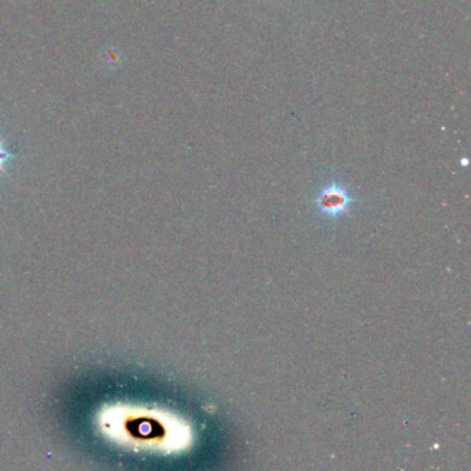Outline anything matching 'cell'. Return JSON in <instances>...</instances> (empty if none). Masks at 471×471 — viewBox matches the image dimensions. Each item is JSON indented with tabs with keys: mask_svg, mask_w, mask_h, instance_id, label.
<instances>
[{
	"mask_svg": "<svg viewBox=\"0 0 471 471\" xmlns=\"http://www.w3.org/2000/svg\"><path fill=\"white\" fill-rule=\"evenodd\" d=\"M14 159V155L6 144V138L0 133V173H6V166Z\"/></svg>",
	"mask_w": 471,
	"mask_h": 471,
	"instance_id": "cell-2",
	"label": "cell"
},
{
	"mask_svg": "<svg viewBox=\"0 0 471 471\" xmlns=\"http://www.w3.org/2000/svg\"><path fill=\"white\" fill-rule=\"evenodd\" d=\"M351 202L352 200L348 191L338 184H331L324 187L317 197V204L320 211L329 217H338L344 214L348 210Z\"/></svg>",
	"mask_w": 471,
	"mask_h": 471,
	"instance_id": "cell-1",
	"label": "cell"
}]
</instances>
